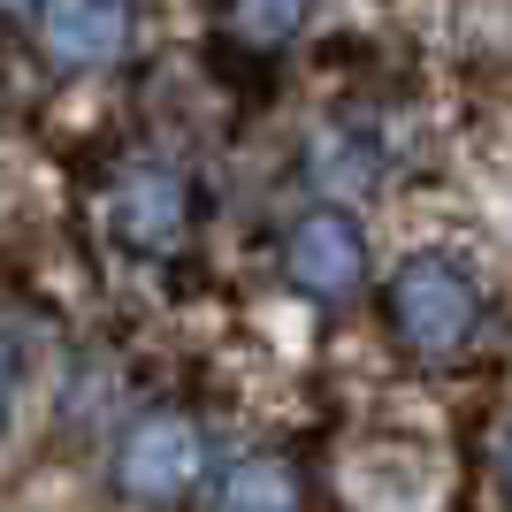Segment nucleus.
I'll return each instance as SVG.
<instances>
[{
	"label": "nucleus",
	"mask_w": 512,
	"mask_h": 512,
	"mask_svg": "<svg viewBox=\"0 0 512 512\" xmlns=\"http://www.w3.org/2000/svg\"><path fill=\"white\" fill-rule=\"evenodd\" d=\"M474 321H482V299H474V283H467L459 260H444V253L398 260V276H390V329H398L421 360L459 352V344L474 337Z\"/></svg>",
	"instance_id": "obj_1"
},
{
	"label": "nucleus",
	"mask_w": 512,
	"mask_h": 512,
	"mask_svg": "<svg viewBox=\"0 0 512 512\" xmlns=\"http://www.w3.org/2000/svg\"><path fill=\"white\" fill-rule=\"evenodd\" d=\"M199 474H207V436L184 413H146L115 451V490L138 505H176Z\"/></svg>",
	"instance_id": "obj_2"
},
{
	"label": "nucleus",
	"mask_w": 512,
	"mask_h": 512,
	"mask_svg": "<svg viewBox=\"0 0 512 512\" xmlns=\"http://www.w3.org/2000/svg\"><path fill=\"white\" fill-rule=\"evenodd\" d=\"M138 39V0H39V46L54 69H107Z\"/></svg>",
	"instance_id": "obj_3"
},
{
	"label": "nucleus",
	"mask_w": 512,
	"mask_h": 512,
	"mask_svg": "<svg viewBox=\"0 0 512 512\" xmlns=\"http://www.w3.org/2000/svg\"><path fill=\"white\" fill-rule=\"evenodd\" d=\"M283 276L299 283L306 299H321V306L352 299V291H360V276H367V245H360V230H352L337 207L299 214V222H291V237H283Z\"/></svg>",
	"instance_id": "obj_4"
},
{
	"label": "nucleus",
	"mask_w": 512,
	"mask_h": 512,
	"mask_svg": "<svg viewBox=\"0 0 512 512\" xmlns=\"http://www.w3.org/2000/svg\"><path fill=\"white\" fill-rule=\"evenodd\" d=\"M192 222V199L176 184V169H130L115 184V237L130 253H169Z\"/></svg>",
	"instance_id": "obj_5"
},
{
	"label": "nucleus",
	"mask_w": 512,
	"mask_h": 512,
	"mask_svg": "<svg viewBox=\"0 0 512 512\" xmlns=\"http://www.w3.org/2000/svg\"><path fill=\"white\" fill-rule=\"evenodd\" d=\"M214 512H299V482L276 459H237L214 490Z\"/></svg>",
	"instance_id": "obj_6"
},
{
	"label": "nucleus",
	"mask_w": 512,
	"mask_h": 512,
	"mask_svg": "<svg viewBox=\"0 0 512 512\" xmlns=\"http://www.w3.org/2000/svg\"><path fill=\"white\" fill-rule=\"evenodd\" d=\"M314 16V0H230V31L245 46H291Z\"/></svg>",
	"instance_id": "obj_7"
},
{
	"label": "nucleus",
	"mask_w": 512,
	"mask_h": 512,
	"mask_svg": "<svg viewBox=\"0 0 512 512\" xmlns=\"http://www.w3.org/2000/svg\"><path fill=\"white\" fill-rule=\"evenodd\" d=\"M8 406H16V360H8V344H0V428H8Z\"/></svg>",
	"instance_id": "obj_8"
},
{
	"label": "nucleus",
	"mask_w": 512,
	"mask_h": 512,
	"mask_svg": "<svg viewBox=\"0 0 512 512\" xmlns=\"http://www.w3.org/2000/svg\"><path fill=\"white\" fill-rule=\"evenodd\" d=\"M497 474H505V497H512V436H505V451H497Z\"/></svg>",
	"instance_id": "obj_9"
},
{
	"label": "nucleus",
	"mask_w": 512,
	"mask_h": 512,
	"mask_svg": "<svg viewBox=\"0 0 512 512\" xmlns=\"http://www.w3.org/2000/svg\"><path fill=\"white\" fill-rule=\"evenodd\" d=\"M0 8H31V0H0Z\"/></svg>",
	"instance_id": "obj_10"
}]
</instances>
